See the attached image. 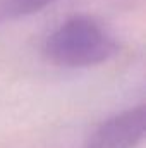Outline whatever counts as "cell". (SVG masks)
Masks as SVG:
<instances>
[{
    "mask_svg": "<svg viewBox=\"0 0 146 148\" xmlns=\"http://www.w3.org/2000/svg\"><path fill=\"white\" fill-rule=\"evenodd\" d=\"M117 43L91 17L76 16L62 23L45 41V55L57 66L88 67L113 57Z\"/></svg>",
    "mask_w": 146,
    "mask_h": 148,
    "instance_id": "1",
    "label": "cell"
},
{
    "mask_svg": "<svg viewBox=\"0 0 146 148\" xmlns=\"http://www.w3.org/2000/svg\"><path fill=\"white\" fill-rule=\"evenodd\" d=\"M145 103L124 110L102 122L83 148H136L145 136Z\"/></svg>",
    "mask_w": 146,
    "mask_h": 148,
    "instance_id": "2",
    "label": "cell"
},
{
    "mask_svg": "<svg viewBox=\"0 0 146 148\" xmlns=\"http://www.w3.org/2000/svg\"><path fill=\"white\" fill-rule=\"evenodd\" d=\"M52 2L53 0H0V23L31 16Z\"/></svg>",
    "mask_w": 146,
    "mask_h": 148,
    "instance_id": "3",
    "label": "cell"
}]
</instances>
